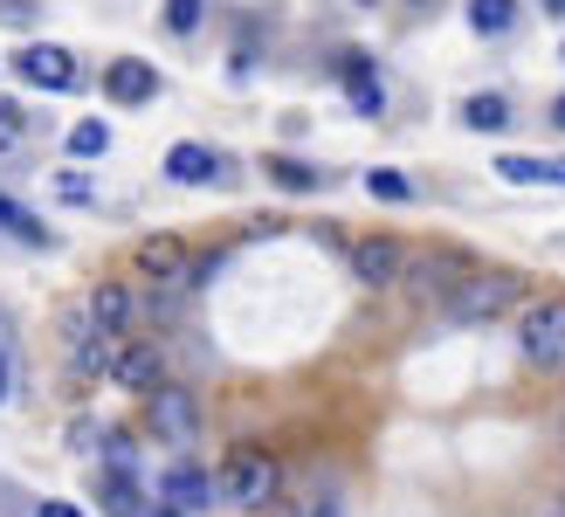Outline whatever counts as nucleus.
I'll list each match as a JSON object with an SVG mask.
<instances>
[{
	"mask_svg": "<svg viewBox=\"0 0 565 517\" xmlns=\"http://www.w3.org/2000/svg\"><path fill=\"white\" fill-rule=\"evenodd\" d=\"M269 180H276V187H290V193H318V187H324V172H318V166H303V159L269 152Z\"/></svg>",
	"mask_w": 565,
	"mask_h": 517,
	"instance_id": "18",
	"label": "nucleus"
},
{
	"mask_svg": "<svg viewBox=\"0 0 565 517\" xmlns=\"http://www.w3.org/2000/svg\"><path fill=\"white\" fill-rule=\"evenodd\" d=\"M104 97L110 104H152L159 97V70L146 63V55H118V63L104 70Z\"/></svg>",
	"mask_w": 565,
	"mask_h": 517,
	"instance_id": "10",
	"label": "nucleus"
},
{
	"mask_svg": "<svg viewBox=\"0 0 565 517\" xmlns=\"http://www.w3.org/2000/svg\"><path fill=\"white\" fill-rule=\"evenodd\" d=\"M552 125H558V131H565V97H558V104H552Z\"/></svg>",
	"mask_w": 565,
	"mask_h": 517,
	"instance_id": "29",
	"label": "nucleus"
},
{
	"mask_svg": "<svg viewBox=\"0 0 565 517\" xmlns=\"http://www.w3.org/2000/svg\"><path fill=\"white\" fill-rule=\"evenodd\" d=\"M104 146H110V125H97V118H83V125L70 131V152H76V159H97Z\"/></svg>",
	"mask_w": 565,
	"mask_h": 517,
	"instance_id": "21",
	"label": "nucleus"
},
{
	"mask_svg": "<svg viewBox=\"0 0 565 517\" xmlns=\"http://www.w3.org/2000/svg\"><path fill=\"white\" fill-rule=\"evenodd\" d=\"M8 387H14V352L0 345V400H8Z\"/></svg>",
	"mask_w": 565,
	"mask_h": 517,
	"instance_id": "27",
	"label": "nucleus"
},
{
	"mask_svg": "<svg viewBox=\"0 0 565 517\" xmlns=\"http://www.w3.org/2000/svg\"><path fill=\"white\" fill-rule=\"evenodd\" d=\"M518 304H524V276L497 270V263H469L456 276V291L441 297V310L456 325H490V318H503V310H518Z\"/></svg>",
	"mask_w": 565,
	"mask_h": 517,
	"instance_id": "1",
	"label": "nucleus"
},
{
	"mask_svg": "<svg viewBox=\"0 0 565 517\" xmlns=\"http://www.w3.org/2000/svg\"><path fill=\"white\" fill-rule=\"evenodd\" d=\"M524 359L552 372V380H565V297H545V304H531V318H524Z\"/></svg>",
	"mask_w": 565,
	"mask_h": 517,
	"instance_id": "4",
	"label": "nucleus"
},
{
	"mask_svg": "<svg viewBox=\"0 0 565 517\" xmlns=\"http://www.w3.org/2000/svg\"><path fill=\"white\" fill-rule=\"evenodd\" d=\"M558 428H565V414H558Z\"/></svg>",
	"mask_w": 565,
	"mask_h": 517,
	"instance_id": "32",
	"label": "nucleus"
},
{
	"mask_svg": "<svg viewBox=\"0 0 565 517\" xmlns=\"http://www.w3.org/2000/svg\"><path fill=\"white\" fill-rule=\"evenodd\" d=\"M166 172H173L180 187H228V180H235V159L214 152V146H193V138H186V146L166 152Z\"/></svg>",
	"mask_w": 565,
	"mask_h": 517,
	"instance_id": "7",
	"label": "nucleus"
},
{
	"mask_svg": "<svg viewBox=\"0 0 565 517\" xmlns=\"http://www.w3.org/2000/svg\"><path fill=\"white\" fill-rule=\"evenodd\" d=\"M97 504H104V517H146V510H152L131 469H104V476H97Z\"/></svg>",
	"mask_w": 565,
	"mask_h": 517,
	"instance_id": "13",
	"label": "nucleus"
},
{
	"mask_svg": "<svg viewBox=\"0 0 565 517\" xmlns=\"http://www.w3.org/2000/svg\"><path fill=\"white\" fill-rule=\"evenodd\" d=\"M545 8H552V14H565V0H545Z\"/></svg>",
	"mask_w": 565,
	"mask_h": 517,
	"instance_id": "30",
	"label": "nucleus"
},
{
	"mask_svg": "<svg viewBox=\"0 0 565 517\" xmlns=\"http://www.w3.org/2000/svg\"><path fill=\"white\" fill-rule=\"evenodd\" d=\"M201 276H207V263H201L186 242H173V235H159V242L138 249V283H146L152 297H180V291H193Z\"/></svg>",
	"mask_w": 565,
	"mask_h": 517,
	"instance_id": "3",
	"label": "nucleus"
},
{
	"mask_svg": "<svg viewBox=\"0 0 565 517\" xmlns=\"http://www.w3.org/2000/svg\"><path fill=\"white\" fill-rule=\"evenodd\" d=\"M518 21V0H469V28L476 35H503Z\"/></svg>",
	"mask_w": 565,
	"mask_h": 517,
	"instance_id": "19",
	"label": "nucleus"
},
{
	"mask_svg": "<svg viewBox=\"0 0 565 517\" xmlns=\"http://www.w3.org/2000/svg\"><path fill=\"white\" fill-rule=\"evenodd\" d=\"M90 318H97V331H125L138 318L131 283H97V291H90Z\"/></svg>",
	"mask_w": 565,
	"mask_h": 517,
	"instance_id": "15",
	"label": "nucleus"
},
{
	"mask_svg": "<svg viewBox=\"0 0 565 517\" xmlns=\"http://www.w3.org/2000/svg\"><path fill=\"white\" fill-rule=\"evenodd\" d=\"M552 517H565V510H552Z\"/></svg>",
	"mask_w": 565,
	"mask_h": 517,
	"instance_id": "31",
	"label": "nucleus"
},
{
	"mask_svg": "<svg viewBox=\"0 0 565 517\" xmlns=\"http://www.w3.org/2000/svg\"><path fill=\"white\" fill-rule=\"evenodd\" d=\"M146 428L159 442H186L193 428H201V400L186 387H159V393H146Z\"/></svg>",
	"mask_w": 565,
	"mask_h": 517,
	"instance_id": "5",
	"label": "nucleus"
},
{
	"mask_svg": "<svg viewBox=\"0 0 565 517\" xmlns=\"http://www.w3.org/2000/svg\"><path fill=\"white\" fill-rule=\"evenodd\" d=\"M146 517H186V510H173V504H152V510H146Z\"/></svg>",
	"mask_w": 565,
	"mask_h": 517,
	"instance_id": "28",
	"label": "nucleus"
},
{
	"mask_svg": "<svg viewBox=\"0 0 565 517\" xmlns=\"http://www.w3.org/2000/svg\"><path fill=\"white\" fill-rule=\"evenodd\" d=\"M0 235H14V242H28V249H49V242H55L49 228H42L35 214H28V208H14L8 193H0Z\"/></svg>",
	"mask_w": 565,
	"mask_h": 517,
	"instance_id": "17",
	"label": "nucleus"
},
{
	"mask_svg": "<svg viewBox=\"0 0 565 517\" xmlns=\"http://www.w3.org/2000/svg\"><path fill=\"white\" fill-rule=\"evenodd\" d=\"M201 14H207V0H166V28H173V35H193Z\"/></svg>",
	"mask_w": 565,
	"mask_h": 517,
	"instance_id": "23",
	"label": "nucleus"
},
{
	"mask_svg": "<svg viewBox=\"0 0 565 517\" xmlns=\"http://www.w3.org/2000/svg\"><path fill=\"white\" fill-rule=\"evenodd\" d=\"M462 125L469 131H503V125H511V104H503V97H469L462 104Z\"/></svg>",
	"mask_w": 565,
	"mask_h": 517,
	"instance_id": "20",
	"label": "nucleus"
},
{
	"mask_svg": "<svg viewBox=\"0 0 565 517\" xmlns=\"http://www.w3.org/2000/svg\"><path fill=\"white\" fill-rule=\"evenodd\" d=\"M414 263V249L401 242V235H365V242H352V276L365 283V291H380V283H393Z\"/></svg>",
	"mask_w": 565,
	"mask_h": 517,
	"instance_id": "6",
	"label": "nucleus"
},
{
	"mask_svg": "<svg viewBox=\"0 0 565 517\" xmlns=\"http://www.w3.org/2000/svg\"><path fill=\"white\" fill-rule=\"evenodd\" d=\"M420 8H428V0H420Z\"/></svg>",
	"mask_w": 565,
	"mask_h": 517,
	"instance_id": "33",
	"label": "nucleus"
},
{
	"mask_svg": "<svg viewBox=\"0 0 565 517\" xmlns=\"http://www.w3.org/2000/svg\"><path fill=\"white\" fill-rule=\"evenodd\" d=\"M21 104H8V97H0V146H14V138H21Z\"/></svg>",
	"mask_w": 565,
	"mask_h": 517,
	"instance_id": "25",
	"label": "nucleus"
},
{
	"mask_svg": "<svg viewBox=\"0 0 565 517\" xmlns=\"http://www.w3.org/2000/svg\"><path fill=\"white\" fill-rule=\"evenodd\" d=\"M365 193H380V200H414V180H407V172H365Z\"/></svg>",
	"mask_w": 565,
	"mask_h": 517,
	"instance_id": "22",
	"label": "nucleus"
},
{
	"mask_svg": "<svg viewBox=\"0 0 565 517\" xmlns=\"http://www.w3.org/2000/svg\"><path fill=\"white\" fill-rule=\"evenodd\" d=\"M35 517H83L76 504H63V497H49V504H35Z\"/></svg>",
	"mask_w": 565,
	"mask_h": 517,
	"instance_id": "26",
	"label": "nucleus"
},
{
	"mask_svg": "<svg viewBox=\"0 0 565 517\" xmlns=\"http://www.w3.org/2000/svg\"><path fill=\"white\" fill-rule=\"evenodd\" d=\"M110 380H118L125 393H159V387H166V359H159V345H125L118 366H110Z\"/></svg>",
	"mask_w": 565,
	"mask_h": 517,
	"instance_id": "11",
	"label": "nucleus"
},
{
	"mask_svg": "<svg viewBox=\"0 0 565 517\" xmlns=\"http://www.w3.org/2000/svg\"><path fill=\"white\" fill-rule=\"evenodd\" d=\"M14 70H21V83H35V91H70V83H76V55L55 49V42H28L14 55Z\"/></svg>",
	"mask_w": 565,
	"mask_h": 517,
	"instance_id": "8",
	"label": "nucleus"
},
{
	"mask_svg": "<svg viewBox=\"0 0 565 517\" xmlns=\"http://www.w3.org/2000/svg\"><path fill=\"white\" fill-rule=\"evenodd\" d=\"M497 172L503 180H518V187H565V159H524V152H497Z\"/></svg>",
	"mask_w": 565,
	"mask_h": 517,
	"instance_id": "16",
	"label": "nucleus"
},
{
	"mask_svg": "<svg viewBox=\"0 0 565 517\" xmlns=\"http://www.w3.org/2000/svg\"><path fill=\"white\" fill-rule=\"evenodd\" d=\"M55 200H76V208L90 200V208H97V187L83 180V172H63V180H55Z\"/></svg>",
	"mask_w": 565,
	"mask_h": 517,
	"instance_id": "24",
	"label": "nucleus"
},
{
	"mask_svg": "<svg viewBox=\"0 0 565 517\" xmlns=\"http://www.w3.org/2000/svg\"><path fill=\"white\" fill-rule=\"evenodd\" d=\"M221 497L228 504H242V510H269L276 497H282V463L269 449H256V442H242L228 463H221Z\"/></svg>",
	"mask_w": 565,
	"mask_h": 517,
	"instance_id": "2",
	"label": "nucleus"
},
{
	"mask_svg": "<svg viewBox=\"0 0 565 517\" xmlns=\"http://www.w3.org/2000/svg\"><path fill=\"white\" fill-rule=\"evenodd\" d=\"M159 490H166V504H173V510H207V504L221 497V490H214V476H207V469H193V463H173Z\"/></svg>",
	"mask_w": 565,
	"mask_h": 517,
	"instance_id": "12",
	"label": "nucleus"
},
{
	"mask_svg": "<svg viewBox=\"0 0 565 517\" xmlns=\"http://www.w3.org/2000/svg\"><path fill=\"white\" fill-rule=\"evenodd\" d=\"M345 104L359 110V118H386V91H380V70L359 63V55H345Z\"/></svg>",
	"mask_w": 565,
	"mask_h": 517,
	"instance_id": "14",
	"label": "nucleus"
},
{
	"mask_svg": "<svg viewBox=\"0 0 565 517\" xmlns=\"http://www.w3.org/2000/svg\"><path fill=\"white\" fill-rule=\"evenodd\" d=\"M63 345H70V372H76V380H97V372L118 366L110 345H104V331H97V318H63Z\"/></svg>",
	"mask_w": 565,
	"mask_h": 517,
	"instance_id": "9",
	"label": "nucleus"
}]
</instances>
